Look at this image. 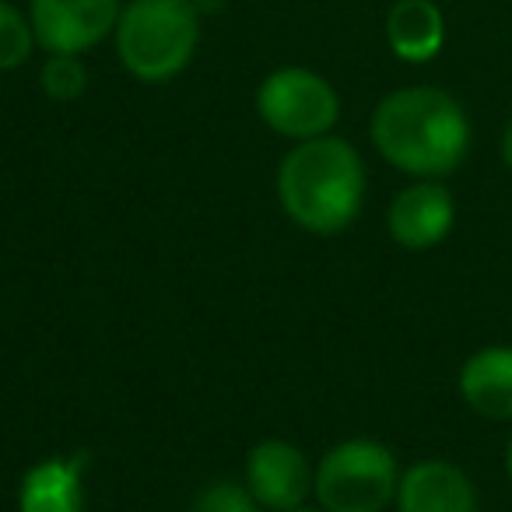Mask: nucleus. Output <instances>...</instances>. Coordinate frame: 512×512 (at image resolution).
Instances as JSON below:
<instances>
[{
	"instance_id": "nucleus-1",
	"label": "nucleus",
	"mask_w": 512,
	"mask_h": 512,
	"mask_svg": "<svg viewBox=\"0 0 512 512\" xmlns=\"http://www.w3.org/2000/svg\"><path fill=\"white\" fill-rule=\"evenodd\" d=\"M372 148L414 179H446L470 155L474 123L453 92L407 85L383 95L369 120Z\"/></svg>"
},
{
	"instance_id": "nucleus-2",
	"label": "nucleus",
	"mask_w": 512,
	"mask_h": 512,
	"mask_svg": "<svg viewBox=\"0 0 512 512\" xmlns=\"http://www.w3.org/2000/svg\"><path fill=\"white\" fill-rule=\"evenodd\" d=\"M278 200L309 235L344 232L365 200V162L358 148L337 134L299 141L281 158Z\"/></svg>"
},
{
	"instance_id": "nucleus-3",
	"label": "nucleus",
	"mask_w": 512,
	"mask_h": 512,
	"mask_svg": "<svg viewBox=\"0 0 512 512\" xmlns=\"http://www.w3.org/2000/svg\"><path fill=\"white\" fill-rule=\"evenodd\" d=\"M113 43L130 78L144 85L179 78L200 46L197 0H130L120 11Z\"/></svg>"
},
{
	"instance_id": "nucleus-4",
	"label": "nucleus",
	"mask_w": 512,
	"mask_h": 512,
	"mask_svg": "<svg viewBox=\"0 0 512 512\" xmlns=\"http://www.w3.org/2000/svg\"><path fill=\"white\" fill-rule=\"evenodd\" d=\"M400 463L376 439H344L323 453L313 474V495L323 512H383L397 498Z\"/></svg>"
},
{
	"instance_id": "nucleus-5",
	"label": "nucleus",
	"mask_w": 512,
	"mask_h": 512,
	"mask_svg": "<svg viewBox=\"0 0 512 512\" xmlns=\"http://www.w3.org/2000/svg\"><path fill=\"white\" fill-rule=\"evenodd\" d=\"M256 113L288 141H313L341 120V95L309 67H278L256 88Z\"/></svg>"
},
{
	"instance_id": "nucleus-6",
	"label": "nucleus",
	"mask_w": 512,
	"mask_h": 512,
	"mask_svg": "<svg viewBox=\"0 0 512 512\" xmlns=\"http://www.w3.org/2000/svg\"><path fill=\"white\" fill-rule=\"evenodd\" d=\"M123 0H29V22L43 53L95 50L116 32Z\"/></svg>"
},
{
	"instance_id": "nucleus-7",
	"label": "nucleus",
	"mask_w": 512,
	"mask_h": 512,
	"mask_svg": "<svg viewBox=\"0 0 512 512\" xmlns=\"http://www.w3.org/2000/svg\"><path fill=\"white\" fill-rule=\"evenodd\" d=\"M313 474L306 453L295 442L264 439L256 442L246 456V488L260 502V509L292 512L306 505L313 491Z\"/></svg>"
},
{
	"instance_id": "nucleus-8",
	"label": "nucleus",
	"mask_w": 512,
	"mask_h": 512,
	"mask_svg": "<svg viewBox=\"0 0 512 512\" xmlns=\"http://www.w3.org/2000/svg\"><path fill=\"white\" fill-rule=\"evenodd\" d=\"M456 225V197L439 179H414L397 197L390 200L386 211V228L390 239L404 249H435L446 242V235Z\"/></svg>"
},
{
	"instance_id": "nucleus-9",
	"label": "nucleus",
	"mask_w": 512,
	"mask_h": 512,
	"mask_svg": "<svg viewBox=\"0 0 512 512\" xmlns=\"http://www.w3.org/2000/svg\"><path fill=\"white\" fill-rule=\"evenodd\" d=\"M397 512H481L477 484L470 474L453 460H418L400 474Z\"/></svg>"
},
{
	"instance_id": "nucleus-10",
	"label": "nucleus",
	"mask_w": 512,
	"mask_h": 512,
	"mask_svg": "<svg viewBox=\"0 0 512 512\" xmlns=\"http://www.w3.org/2000/svg\"><path fill=\"white\" fill-rule=\"evenodd\" d=\"M456 390L477 418L512 425V344H484L463 358Z\"/></svg>"
},
{
	"instance_id": "nucleus-11",
	"label": "nucleus",
	"mask_w": 512,
	"mask_h": 512,
	"mask_svg": "<svg viewBox=\"0 0 512 512\" xmlns=\"http://www.w3.org/2000/svg\"><path fill=\"white\" fill-rule=\"evenodd\" d=\"M85 453L50 456L25 470L18 512H85Z\"/></svg>"
},
{
	"instance_id": "nucleus-12",
	"label": "nucleus",
	"mask_w": 512,
	"mask_h": 512,
	"mask_svg": "<svg viewBox=\"0 0 512 512\" xmlns=\"http://www.w3.org/2000/svg\"><path fill=\"white\" fill-rule=\"evenodd\" d=\"M386 43L404 64H432L446 46V15L435 0H397L386 11Z\"/></svg>"
},
{
	"instance_id": "nucleus-13",
	"label": "nucleus",
	"mask_w": 512,
	"mask_h": 512,
	"mask_svg": "<svg viewBox=\"0 0 512 512\" xmlns=\"http://www.w3.org/2000/svg\"><path fill=\"white\" fill-rule=\"evenodd\" d=\"M36 50V32L22 8L0 0V71H18Z\"/></svg>"
},
{
	"instance_id": "nucleus-14",
	"label": "nucleus",
	"mask_w": 512,
	"mask_h": 512,
	"mask_svg": "<svg viewBox=\"0 0 512 512\" xmlns=\"http://www.w3.org/2000/svg\"><path fill=\"white\" fill-rule=\"evenodd\" d=\"M39 88L46 99L53 102H74L88 88V71L81 57L71 53H46L43 67H39Z\"/></svg>"
},
{
	"instance_id": "nucleus-15",
	"label": "nucleus",
	"mask_w": 512,
	"mask_h": 512,
	"mask_svg": "<svg viewBox=\"0 0 512 512\" xmlns=\"http://www.w3.org/2000/svg\"><path fill=\"white\" fill-rule=\"evenodd\" d=\"M190 512H260V502L239 481H211L193 498Z\"/></svg>"
},
{
	"instance_id": "nucleus-16",
	"label": "nucleus",
	"mask_w": 512,
	"mask_h": 512,
	"mask_svg": "<svg viewBox=\"0 0 512 512\" xmlns=\"http://www.w3.org/2000/svg\"><path fill=\"white\" fill-rule=\"evenodd\" d=\"M498 151H502V165L512 172V113H509V120H505V127H502V137H498Z\"/></svg>"
},
{
	"instance_id": "nucleus-17",
	"label": "nucleus",
	"mask_w": 512,
	"mask_h": 512,
	"mask_svg": "<svg viewBox=\"0 0 512 512\" xmlns=\"http://www.w3.org/2000/svg\"><path fill=\"white\" fill-rule=\"evenodd\" d=\"M502 467H505V481L512 488V425H509V435H505V453H502Z\"/></svg>"
},
{
	"instance_id": "nucleus-18",
	"label": "nucleus",
	"mask_w": 512,
	"mask_h": 512,
	"mask_svg": "<svg viewBox=\"0 0 512 512\" xmlns=\"http://www.w3.org/2000/svg\"><path fill=\"white\" fill-rule=\"evenodd\" d=\"M292 512H323V509H306V505H299V509H292Z\"/></svg>"
}]
</instances>
